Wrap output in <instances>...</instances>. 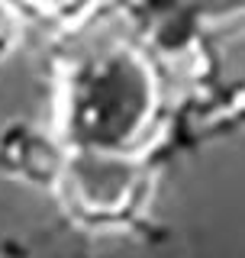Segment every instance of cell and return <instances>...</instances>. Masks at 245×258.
I'll use <instances>...</instances> for the list:
<instances>
[{
  "label": "cell",
  "mask_w": 245,
  "mask_h": 258,
  "mask_svg": "<svg viewBox=\"0 0 245 258\" xmlns=\"http://www.w3.org/2000/svg\"><path fill=\"white\" fill-rule=\"evenodd\" d=\"M155 84L139 55L116 48L75 71L65 97V136L75 149L122 152L152 116Z\"/></svg>",
  "instance_id": "1"
},
{
  "label": "cell",
  "mask_w": 245,
  "mask_h": 258,
  "mask_svg": "<svg viewBox=\"0 0 245 258\" xmlns=\"http://www.w3.org/2000/svg\"><path fill=\"white\" fill-rule=\"evenodd\" d=\"M139 181V168L122 152H91L75 149L68 161V184L75 197L94 213L119 210L133 197Z\"/></svg>",
  "instance_id": "2"
},
{
  "label": "cell",
  "mask_w": 245,
  "mask_h": 258,
  "mask_svg": "<svg viewBox=\"0 0 245 258\" xmlns=\"http://www.w3.org/2000/svg\"><path fill=\"white\" fill-rule=\"evenodd\" d=\"M26 4H32V7H39V10H58V7H65V4H71V0H26Z\"/></svg>",
  "instance_id": "3"
}]
</instances>
